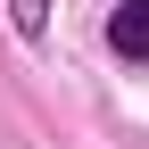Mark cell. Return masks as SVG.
<instances>
[{
  "instance_id": "6da1fadb",
  "label": "cell",
  "mask_w": 149,
  "mask_h": 149,
  "mask_svg": "<svg viewBox=\"0 0 149 149\" xmlns=\"http://www.w3.org/2000/svg\"><path fill=\"white\" fill-rule=\"evenodd\" d=\"M108 50H116L124 66H149V0H124V8L108 17Z\"/></svg>"
},
{
  "instance_id": "7a4b0ae2",
  "label": "cell",
  "mask_w": 149,
  "mask_h": 149,
  "mask_svg": "<svg viewBox=\"0 0 149 149\" xmlns=\"http://www.w3.org/2000/svg\"><path fill=\"white\" fill-rule=\"evenodd\" d=\"M8 25L25 33V42H42L50 33V0H8Z\"/></svg>"
}]
</instances>
